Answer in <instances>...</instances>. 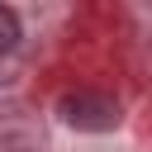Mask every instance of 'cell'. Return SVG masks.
Masks as SVG:
<instances>
[{
	"label": "cell",
	"instance_id": "cell-1",
	"mask_svg": "<svg viewBox=\"0 0 152 152\" xmlns=\"http://www.w3.org/2000/svg\"><path fill=\"white\" fill-rule=\"evenodd\" d=\"M66 119H71V124H86V128H109V124L119 119V109H114L109 100L76 95V100H66Z\"/></svg>",
	"mask_w": 152,
	"mask_h": 152
},
{
	"label": "cell",
	"instance_id": "cell-2",
	"mask_svg": "<svg viewBox=\"0 0 152 152\" xmlns=\"http://www.w3.org/2000/svg\"><path fill=\"white\" fill-rule=\"evenodd\" d=\"M14 43H19V14H14L10 5H0V57H5Z\"/></svg>",
	"mask_w": 152,
	"mask_h": 152
}]
</instances>
